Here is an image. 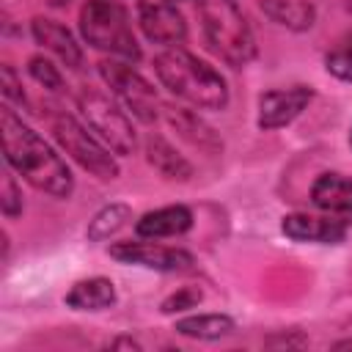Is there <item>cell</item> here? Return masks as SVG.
<instances>
[{"mask_svg": "<svg viewBox=\"0 0 352 352\" xmlns=\"http://www.w3.org/2000/svg\"><path fill=\"white\" fill-rule=\"evenodd\" d=\"M0 135L6 162L36 190L52 198H69L74 190V176L66 162L52 151L47 140H41L11 107L0 110Z\"/></svg>", "mask_w": 352, "mask_h": 352, "instance_id": "obj_1", "label": "cell"}, {"mask_svg": "<svg viewBox=\"0 0 352 352\" xmlns=\"http://www.w3.org/2000/svg\"><path fill=\"white\" fill-rule=\"evenodd\" d=\"M154 74L173 96L195 107L223 110L228 104V88L223 74L182 47H168L165 52H160L154 58Z\"/></svg>", "mask_w": 352, "mask_h": 352, "instance_id": "obj_2", "label": "cell"}, {"mask_svg": "<svg viewBox=\"0 0 352 352\" xmlns=\"http://www.w3.org/2000/svg\"><path fill=\"white\" fill-rule=\"evenodd\" d=\"M195 11L212 52H217L234 69L253 60V30L234 0H195Z\"/></svg>", "mask_w": 352, "mask_h": 352, "instance_id": "obj_3", "label": "cell"}, {"mask_svg": "<svg viewBox=\"0 0 352 352\" xmlns=\"http://www.w3.org/2000/svg\"><path fill=\"white\" fill-rule=\"evenodd\" d=\"M80 30L82 38L96 50L124 60L140 58V44L132 33L129 14L116 0H85L80 8Z\"/></svg>", "mask_w": 352, "mask_h": 352, "instance_id": "obj_4", "label": "cell"}, {"mask_svg": "<svg viewBox=\"0 0 352 352\" xmlns=\"http://www.w3.org/2000/svg\"><path fill=\"white\" fill-rule=\"evenodd\" d=\"M77 107H80L85 126L91 132H96L107 148H113L121 157L135 151L138 140H135L132 121L107 94H102L99 88H82L77 94Z\"/></svg>", "mask_w": 352, "mask_h": 352, "instance_id": "obj_5", "label": "cell"}, {"mask_svg": "<svg viewBox=\"0 0 352 352\" xmlns=\"http://www.w3.org/2000/svg\"><path fill=\"white\" fill-rule=\"evenodd\" d=\"M52 135L58 140V146L77 162L82 165L88 173H94L96 179H116L118 176V162L113 160L110 148L102 146L85 124H80L74 116L69 113H55L52 116Z\"/></svg>", "mask_w": 352, "mask_h": 352, "instance_id": "obj_6", "label": "cell"}, {"mask_svg": "<svg viewBox=\"0 0 352 352\" xmlns=\"http://www.w3.org/2000/svg\"><path fill=\"white\" fill-rule=\"evenodd\" d=\"M99 74L104 80V85L116 94V99L143 124H151L157 118V94L151 88V82L132 69V63H126L124 58H107L99 63Z\"/></svg>", "mask_w": 352, "mask_h": 352, "instance_id": "obj_7", "label": "cell"}, {"mask_svg": "<svg viewBox=\"0 0 352 352\" xmlns=\"http://www.w3.org/2000/svg\"><path fill=\"white\" fill-rule=\"evenodd\" d=\"M110 256L124 264H138L160 272H184L192 270V256L182 248H165L154 242H118L110 248Z\"/></svg>", "mask_w": 352, "mask_h": 352, "instance_id": "obj_8", "label": "cell"}, {"mask_svg": "<svg viewBox=\"0 0 352 352\" xmlns=\"http://www.w3.org/2000/svg\"><path fill=\"white\" fill-rule=\"evenodd\" d=\"M138 22L148 41L165 44V47H182L187 38V22L179 14L173 3H151L140 0L138 6Z\"/></svg>", "mask_w": 352, "mask_h": 352, "instance_id": "obj_9", "label": "cell"}, {"mask_svg": "<svg viewBox=\"0 0 352 352\" xmlns=\"http://www.w3.org/2000/svg\"><path fill=\"white\" fill-rule=\"evenodd\" d=\"M314 99V91L308 85H292L267 91L258 99V126L261 129H280L292 124Z\"/></svg>", "mask_w": 352, "mask_h": 352, "instance_id": "obj_10", "label": "cell"}, {"mask_svg": "<svg viewBox=\"0 0 352 352\" xmlns=\"http://www.w3.org/2000/svg\"><path fill=\"white\" fill-rule=\"evenodd\" d=\"M280 231L294 239V242H322V245H333L341 242L349 231V220L344 217H324V214H308V212H294L286 214L280 223Z\"/></svg>", "mask_w": 352, "mask_h": 352, "instance_id": "obj_11", "label": "cell"}, {"mask_svg": "<svg viewBox=\"0 0 352 352\" xmlns=\"http://www.w3.org/2000/svg\"><path fill=\"white\" fill-rule=\"evenodd\" d=\"M30 30H33V38L47 50L52 52L58 60H63L69 69H77L82 63V52H80V44L74 41V36L69 33L66 25L50 19V16H36L30 22Z\"/></svg>", "mask_w": 352, "mask_h": 352, "instance_id": "obj_12", "label": "cell"}, {"mask_svg": "<svg viewBox=\"0 0 352 352\" xmlns=\"http://www.w3.org/2000/svg\"><path fill=\"white\" fill-rule=\"evenodd\" d=\"M192 228V212L182 204L176 206H162L154 212H146L138 223L135 231L143 239H165V236H179Z\"/></svg>", "mask_w": 352, "mask_h": 352, "instance_id": "obj_13", "label": "cell"}, {"mask_svg": "<svg viewBox=\"0 0 352 352\" xmlns=\"http://www.w3.org/2000/svg\"><path fill=\"white\" fill-rule=\"evenodd\" d=\"M165 116H168V124L192 146H198L201 151L206 154H217L223 151V140L217 138V132L204 121L198 118V113L187 110V107H165Z\"/></svg>", "mask_w": 352, "mask_h": 352, "instance_id": "obj_14", "label": "cell"}, {"mask_svg": "<svg viewBox=\"0 0 352 352\" xmlns=\"http://www.w3.org/2000/svg\"><path fill=\"white\" fill-rule=\"evenodd\" d=\"M311 201L330 214H352V179L322 173L311 187Z\"/></svg>", "mask_w": 352, "mask_h": 352, "instance_id": "obj_15", "label": "cell"}, {"mask_svg": "<svg viewBox=\"0 0 352 352\" xmlns=\"http://www.w3.org/2000/svg\"><path fill=\"white\" fill-rule=\"evenodd\" d=\"M146 160L168 182H187L192 176V165L162 135H148V140H146Z\"/></svg>", "mask_w": 352, "mask_h": 352, "instance_id": "obj_16", "label": "cell"}, {"mask_svg": "<svg viewBox=\"0 0 352 352\" xmlns=\"http://www.w3.org/2000/svg\"><path fill=\"white\" fill-rule=\"evenodd\" d=\"M116 302V286L110 278H85L77 280L69 294H66V305L74 311H104Z\"/></svg>", "mask_w": 352, "mask_h": 352, "instance_id": "obj_17", "label": "cell"}, {"mask_svg": "<svg viewBox=\"0 0 352 352\" xmlns=\"http://www.w3.org/2000/svg\"><path fill=\"white\" fill-rule=\"evenodd\" d=\"M258 6L272 22H278L286 30H297V33L308 30L316 16L311 0H258Z\"/></svg>", "mask_w": 352, "mask_h": 352, "instance_id": "obj_18", "label": "cell"}, {"mask_svg": "<svg viewBox=\"0 0 352 352\" xmlns=\"http://www.w3.org/2000/svg\"><path fill=\"white\" fill-rule=\"evenodd\" d=\"M176 333L198 341H214L228 333H234V319L226 314H195L176 322Z\"/></svg>", "mask_w": 352, "mask_h": 352, "instance_id": "obj_19", "label": "cell"}, {"mask_svg": "<svg viewBox=\"0 0 352 352\" xmlns=\"http://www.w3.org/2000/svg\"><path fill=\"white\" fill-rule=\"evenodd\" d=\"M132 220V209L126 204H110L104 209H99L94 214V220L88 223V231L85 236L91 242H102V239H110L113 234H118L126 223Z\"/></svg>", "mask_w": 352, "mask_h": 352, "instance_id": "obj_20", "label": "cell"}, {"mask_svg": "<svg viewBox=\"0 0 352 352\" xmlns=\"http://www.w3.org/2000/svg\"><path fill=\"white\" fill-rule=\"evenodd\" d=\"M324 69H327L333 77L352 82V30L344 33L341 38H336V44L327 50V55H324Z\"/></svg>", "mask_w": 352, "mask_h": 352, "instance_id": "obj_21", "label": "cell"}, {"mask_svg": "<svg viewBox=\"0 0 352 352\" xmlns=\"http://www.w3.org/2000/svg\"><path fill=\"white\" fill-rule=\"evenodd\" d=\"M28 72H30V77H33L38 85H44L47 91H63V77H60L58 66H52V60H47L44 55H33V58L28 60Z\"/></svg>", "mask_w": 352, "mask_h": 352, "instance_id": "obj_22", "label": "cell"}, {"mask_svg": "<svg viewBox=\"0 0 352 352\" xmlns=\"http://www.w3.org/2000/svg\"><path fill=\"white\" fill-rule=\"evenodd\" d=\"M201 289L195 286H182L179 292H173L165 302H162V314H176V311H187V308H195L201 302Z\"/></svg>", "mask_w": 352, "mask_h": 352, "instance_id": "obj_23", "label": "cell"}, {"mask_svg": "<svg viewBox=\"0 0 352 352\" xmlns=\"http://www.w3.org/2000/svg\"><path fill=\"white\" fill-rule=\"evenodd\" d=\"M0 206H3V214L6 217H16L22 212V192L14 182L11 173L3 176V192H0Z\"/></svg>", "mask_w": 352, "mask_h": 352, "instance_id": "obj_24", "label": "cell"}, {"mask_svg": "<svg viewBox=\"0 0 352 352\" xmlns=\"http://www.w3.org/2000/svg\"><path fill=\"white\" fill-rule=\"evenodd\" d=\"M3 96L8 102H16L22 110H28V96L22 91V82L16 80V72L11 63H3Z\"/></svg>", "mask_w": 352, "mask_h": 352, "instance_id": "obj_25", "label": "cell"}, {"mask_svg": "<svg viewBox=\"0 0 352 352\" xmlns=\"http://www.w3.org/2000/svg\"><path fill=\"white\" fill-rule=\"evenodd\" d=\"M346 346H352V338H349V341H338V344H336V349H346Z\"/></svg>", "mask_w": 352, "mask_h": 352, "instance_id": "obj_26", "label": "cell"}, {"mask_svg": "<svg viewBox=\"0 0 352 352\" xmlns=\"http://www.w3.org/2000/svg\"><path fill=\"white\" fill-rule=\"evenodd\" d=\"M162 3H179V0H162Z\"/></svg>", "mask_w": 352, "mask_h": 352, "instance_id": "obj_27", "label": "cell"}, {"mask_svg": "<svg viewBox=\"0 0 352 352\" xmlns=\"http://www.w3.org/2000/svg\"><path fill=\"white\" fill-rule=\"evenodd\" d=\"M349 143H352V135H349Z\"/></svg>", "mask_w": 352, "mask_h": 352, "instance_id": "obj_28", "label": "cell"}]
</instances>
